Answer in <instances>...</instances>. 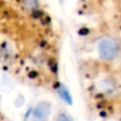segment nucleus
Returning <instances> with one entry per match:
<instances>
[{"mask_svg":"<svg viewBox=\"0 0 121 121\" xmlns=\"http://www.w3.org/2000/svg\"><path fill=\"white\" fill-rule=\"evenodd\" d=\"M98 59L105 64H114L121 59V43L112 35H102L95 42Z\"/></svg>","mask_w":121,"mask_h":121,"instance_id":"obj_1","label":"nucleus"},{"mask_svg":"<svg viewBox=\"0 0 121 121\" xmlns=\"http://www.w3.org/2000/svg\"><path fill=\"white\" fill-rule=\"evenodd\" d=\"M50 115V105L48 103H40L34 109V120L35 121H45Z\"/></svg>","mask_w":121,"mask_h":121,"instance_id":"obj_2","label":"nucleus"},{"mask_svg":"<svg viewBox=\"0 0 121 121\" xmlns=\"http://www.w3.org/2000/svg\"><path fill=\"white\" fill-rule=\"evenodd\" d=\"M53 121H73V119L65 112H59L55 115Z\"/></svg>","mask_w":121,"mask_h":121,"instance_id":"obj_3","label":"nucleus"},{"mask_svg":"<svg viewBox=\"0 0 121 121\" xmlns=\"http://www.w3.org/2000/svg\"><path fill=\"white\" fill-rule=\"evenodd\" d=\"M109 121H114V120H109Z\"/></svg>","mask_w":121,"mask_h":121,"instance_id":"obj_4","label":"nucleus"}]
</instances>
